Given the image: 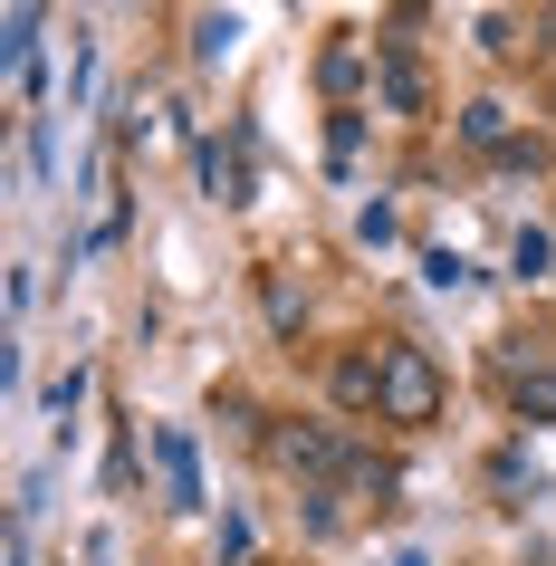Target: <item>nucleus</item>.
Masks as SVG:
<instances>
[{"label": "nucleus", "instance_id": "nucleus-15", "mask_svg": "<svg viewBox=\"0 0 556 566\" xmlns=\"http://www.w3.org/2000/svg\"><path fill=\"white\" fill-rule=\"evenodd\" d=\"M10 566H30V518H10Z\"/></svg>", "mask_w": 556, "mask_h": 566}, {"label": "nucleus", "instance_id": "nucleus-7", "mask_svg": "<svg viewBox=\"0 0 556 566\" xmlns=\"http://www.w3.org/2000/svg\"><path fill=\"white\" fill-rule=\"evenodd\" d=\"M508 403L518 422H556V365H508Z\"/></svg>", "mask_w": 556, "mask_h": 566}, {"label": "nucleus", "instance_id": "nucleus-14", "mask_svg": "<svg viewBox=\"0 0 556 566\" xmlns=\"http://www.w3.org/2000/svg\"><path fill=\"white\" fill-rule=\"evenodd\" d=\"M355 145H365V125H355V116L326 125V154H336V164H355Z\"/></svg>", "mask_w": 556, "mask_h": 566}, {"label": "nucleus", "instance_id": "nucleus-11", "mask_svg": "<svg viewBox=\"0 0 556 566\" xmlns=\"http://www.w3.org/2000/svg\"><path fill=\"white\" fill-rule=\"evenodd\" d=\"M508 260H518V279L537 289V279H547V260H556V240H547V231H518V250H508Z\"/></svg>", "mask_w": 556, "mask_h": 566}, {"label": "nucleus", "instance_id": "nucleus-6", "mask_svg": "<svg viewBox=\"0 0 556 566\" xmlns=\"http://www.w3.org/2000/svg\"><path fill=\"white\" fill-rule=\"evenodd\" d=\"M154 461H164V500H174V509L202 500V461H192V432H154Z\"/></svg>", "mask_w": 556, "mask_h": 566}, {"label": "nucleus", "instance_id": "nucleus-1", "mask_svg": "<svg viewBox=\"0 0 556 566\" xmlns=\"http://www.w3.org/2000/svg\"><path fill=\"white\" fill-rule=\"evenodd\" d=\"M384 422H403V432L441 422V365L422 346H384Z\"/></svg>", "mask_w": 556, "mask_h": 566}, {"label": "nucleus", "instance_id": "nucleus-10", "mask_svg": "<svg viewBox=\"0 0 556 566\" xmlns=\"http://www.w3.org/2000/svg\"><path fill=\"white\" fill-rule=\"evenodd\" d=\"M317 77H326L336 96H346L355 77H365V59H355V39H336V49H326V59H317Z\"/></svg>", "mask_w": 556, "mask_h": 566}, {"label": "nucleus", "instance_id": "nucleus-13", "mask_svg": "<svg viewBox=\"0 0 556 566\" xmlns=\"http://www.w3.org/2000/svg\"><path fill=\"white\" fill-rule=\"evenodd\" d=\"M211 192H221V202H250V174H240V154H221V145H211Z\"/></svg>", "mask_w": 556, "mask_h": 566}, {"label": "nucleus", "instance_id": "nucleus-2", "mask_svg": "<svg viewBox=\"0 0 556 566\" xmlns=\"http://www.w3.org/2000/svg\"><path fill=\"white\" fill-rule=\"evenodd\" d=\"M269 461L297 471V480H336V471H346V442L317 432V422H289V432H269Z\"/></svg>", "mask_w": 556, "mask_h": 566}, {"label": "nucleus", "instance_id": "nucleus-8", "mask_svg": "<svg viewBox=\"0 0 556 566\" xmlns=\"http://www.w3.org/2000/svg\"><path fill=\"white\" fill-rule=\"evenodd\" d=\"M461 135L480 154H508V106H499V96H470V106H461Z\"/></svg>", "mask_w": 556, "mask_h": 566}, {"label": "nucleus", "instance_id": "nucleus-3", "mask_svg": "<svg viewBox=\"0 0 556 566\" xmlns=\"http://www.w3.org/2000/svg\"><path fill=\"white\" fill-rule=\"evenodd\" d=\"M326 394H336L346 413H375V422H384V346H355V356H336Z\"/></svg>", "mask_w": 556, "mask_h": 566}, {"label": "nucleus", "instance_id": "nucleus-12", "mask_svg": "<svg viewBox=\"0 0 556 566\" xmlns=\"http://www.w3.org/2000/svg\"><path fill=\"white\" fill-rule=\"evenodd\" d=\"M480 49H490V59H518L527 39H518V20H508V10H490V20H480Z\"/></svg>", "mask_w": 556, "mask_h": 566}, {"label": "nucleus", "instance_id": "nucleus-4", "mask_svg": "<svg viewBox=\"0 0 556 566\" xmlns=\"http://www.w3.org/2000/svg\"><path fill=\"white\" fill-rule=\"evenodd\" d=\"M384 106L394 116H432V77H422V59L403 39H384Z\"/></svg>", "mask_w": 556, "mask_h": 566}, {"label": "nucleus", "instance_id": "nucleus-9", "mask_svg": "<svg viewBox=\"0 0 556 566\" xmlns=\"http://www.w3.org/2000/svg\"><path fill=\"white\" fill-rule=\"evenodd\" d=\"M231 39H240V20H231V10H202V20H192V49H202V59H221Z\"/></svg>", "mask_w": 556, "mask_h": 566}, {"label": "nucleus", "instance_id": "nucleus-5", "mask_svg": "<svg viewBox=\"0 0 556 566\" xmlns=\"http://www.w3.org/2000/svg\"><path fill=\"white\" fill-rule=\"evenodd\" d=\"M0 30H10V96L30 106V96H39V10H30V0H20V10L0 20Z\"/></svg>", "mask_w": 556, "mask_h": 566}]
</instances>
